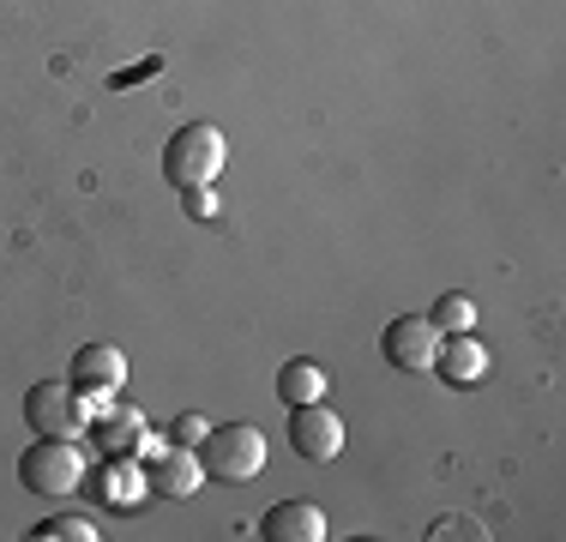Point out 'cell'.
<instances>
[{
    "label": "cell",
    "mask_w": 566,
    "mask_h": 542,
    "mask_svg": "<svg viewBox=\"0 0 566 542\" xmlns=\"http://www.w3.org/2000/svg\"><path fill=\"white\" fill-rule=\"evenodd\" d=\"M290 446L307 458V465H332L344 452V416L319 404H290Z\"/></svg>",
    "instance_id": "obj_7"
},
{
    "label": "cell",
    "mask_w": 566,
    "mask_h": 542,
    "mask_svg": "<svg viewBox=\"0 0 566 542\" xmlns=\"http://www.w3.org/2000/svg\"><path fill=\"white\" fill-rule=\"evenodd\" d=\"M31 536H43V542H97V519H78V512H55V519H43Z\"/></svg>",
    "instance_id": "obj_15"
},
{
    "label": "cell",
    "mask_w": 566,
    "mask_h": 542,
    "mask_svg": "<svg viewBox=\"0 0 566 542\" xmlns=\"http://www.w3.org/2000/svg\"><path fill=\"white\" fill-rule=\"evenodd\" d=\"M91 494H97L103 507H133V500L151 494V482H145L139 458H109V465L97 470V482H91Z\"/></svg>",
    "instance_id": "obj_12"
},
{
    "label": "cell",
    "mask_w": 566,
    "mask_h": 542,
    "mask_svg": "<svg viewBox=\"0 0 566 542\" xmlns=\"http://www.w3.org/2000/svg\"><path fill=\"white\" fill-rule=\"evenodd\" d=\"M380 356L392 362L398 374H434V356H440L434 320H428V314H398V320H386Z\"/></svg>",
    "instance_id": "obj_6"
},
{
    "label": "cell",
    "mask_w": 566,
    "mask_h": 542,
    "mask_svg": "<svg viewBox=\"0 0 566 542\" xmlns=\"http://www.w3.org/2000/svg\"><path fill=\"white\" fill-rule=\"evenodd\" d=\"M24 423L31 434H55V440H78V434L91 428V404L78 398L66 379H36L31 392H24Z\"/></svg>",
    "instance_id": "obj_4"
},
{
    "label": "cell",
    "mask_w": 566,
    "mask_h": 542,
    "mask_svg": "<svg viewBox=\"0 0 566 542\" xmlns=\"http://www.w3.org/2000/svg\"><path fill=\"white\" fill-rule=\"evenodd\" d=\"M206 434H211V423L199 410H187V416H175V423H169V446H199Z\"/></svg>",
    "instance_id": "obj_16"
},
{
    "label": "cell",
    "mask_w": 566,
    "mask_h": 542,
    "mask_svg": "<svg viewBox=\"0 0 566 542\" xmlns=\"http://www.w3.org/2000/svg\"><path fill=\"white\" fill-rule=\"evenodd\" d=\"M193 452H199L206 482H235L241 488V482H253L265 470V434L253 423H229V428H211Z\"/></svg>",
    "instance_id": "obj_2"
},
{
    "label": "cell",
    "mask_w": 566,
    "mask_h": 542,
    "mask_svg": "<svg viewBox=\"0 0 566 542\" xmlns=\"http://www.w3.org/2000/svg\"><path fill=\"white\" fill-rule=\"evenodd\" d=\"M434 374L447 379V386H476V379L489 374V350H482V337H470V332H452V337H440Z\"/></svg>",
    "instance_id": "obj_11"
},
{
    "label": "cell",
    "mask_w": 566,
    "mask_h": 542,
    "mask_svg": "<svg viewBox=\"0 0 566 542\" xmlns=\"http://www.w3.org/2000/svg\"><path fill=\"white\" fill-rule=\"evenodd\" d=\"M260 536L265 542H326L332 524H326V512H319L314 500H277V507L260 519Z\"/></svg>",
    "instance_id": "obj_10"
},
{
    "label": "cell",
    "mask_w": 566,
    "mask_h": 542,
    "mask_svg": "<svg viewBox=\"0 0 566 542\" xmlns=\"http://www.w3.org/2000/svg\"><path fill=\"white\" fill-rule=\"evenodd\" d=\"M223 163H229V145H223V127H211V121H193L164 145L169 187H211L223 175Z\"/></svg>",
    "instance_id": "obj_3"
},
{
    "label": "cell",
    "mask_w": 566,
    "mask_h": 542,
    "mask_svg": "<svg viewBox=\"0 0 566 542\" xmlns=\"http://www.w3.org/2000/svg\"><path fill=\"white\" fill-rule=\"evenodd\" d=\"M145 482L164 500H187L193 488H206V470H199L193 446H151V452H145Z\"/></svg>",
    "instance_id": "obj_9"
},
{
    "label": "cell",
    "mask_w": 566,
    "mask_h": 542,
    "mask_svg": "<svg viewBox=\"0 0 566 542\" xmlns=\"http://www.w3.org/2000/svg\"><path fill=\"white\" fill-rule=\"evenodd\" d=\"M91 434H97L103 458H145L151 446H164L151 428H145V410H127V404H115V398L91 416Z\"/></svg>",
    "instance_id": "obj_8"
},
{
    "label": "cell",
    "mask_w": 566,
    "mask_h": 542,
    "mask_svg": "<svg viewBox=\"0 0 566 542\" xmlns=\"http://www.w3.org/2000/svg\"><path fill=\"white\" fill-rule=\"evenodd\" d=\"M85 446L78 440H55V434H36L31 446L19 452V482L43 500H61L73 488H85Z\"/></svg>",
    "instance_id": "obj_1"
},
{
    "label": "cell",
    "mask_w": 566,
    "mask_h": 542,
    "mask_svg": "<svg viewBox=\"0 0 566 542\" xmlns=\"http://www.w3.org/2000/svg\"><path fill=\"white\" fill-rule=\"evenodd\" d=\"M66 386H73L78 398L91 404V416H97L103 404L120 398V386H127V356H120L115 344H85V350H73V368H66Z\"/></svg>",
    "instance_id": "obj_5"
},
{
    "label": "cell",
    "mask_w": 566,
    "mask_h": 542,
    "mask_svg": "<svg viewBox=\"0 0 566 542\" xmlns=\"http://www.w3.org/2000/svg\"><path fill=\"white\" fill-rule=\"evenodd\" d=\"M428 320H434V332L440 337H452V332H476V302H470V295H440V302H434V314H428Z\"/></svg>",
    "instance_id": "obj_14"
},
{
    "label": "cell",
    "mask_w": 566,
    "mask_h": 542,
    "mask_svg": "<svg viewBox=\"0 0 566 542\" xmlns=\"http://www.w3.org/2000/svg\"><path fill=\"white\" fill-rule=\"evenodd\" d=\"M326 368H319V362H307V356H295V362H283L277 368V398H283V410H290V404H319L326 398Z\"/></svg>",
    "instance_id": "obj_13"
},
{
    "label": "cell",
    "mask_w": 566,
    "mask_h": 542,
    "mask_svg": "<svg viewBox=\"0 0 566 542\" xmlns=\"http://www.w3.org/2000/svg\"><path fill=\"white\" fill-rule=\"evenodd\" d=\"M181 211L187 217H218V194H211V187H181Z\"/></svg>",
    "instance_id": "obj_17"
}]
</instances>
